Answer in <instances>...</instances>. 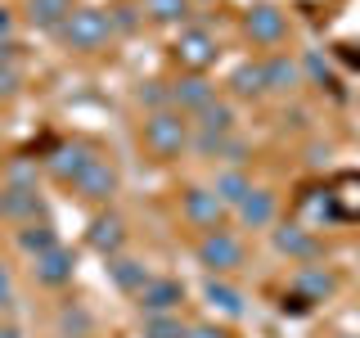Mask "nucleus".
<instances>
[{"mask_svg":"<svg viewBox=\"0 0 360 338\" xmlns=\"http://www.w3.org/2000/svg\"><path fill=\"white\" fill-rule=\"evenodd\" d=\"M72 189L86 203H104V199H112V189H117V167H112L108 158H90V167L72 180Z\"/></svg>","mask_w":360,"mask_h":338,"instance_id":"nucleus-5","label":"nucleus"},{"mask_svg":"<svg viewBox=\"0 0 360 338\" xmlns=\"http://www.w3.org/2000/svg\"><path fill=\"white\" fill-rule=\"evenodd\" d=\"M243 32H248V41H252V45L270 50V45H279V41L288 37V18L279 14V9L262 5V9H252V14L243 18Z\"/></svg>","mask_w":360,"mask_h":338,"instance_id":"nucleus-6","label":"nucleus"},{"mask_svg":"<svg viewBox=\"0 0 360 338\" xmlns=\"http://www.w3.org/2000/svg\"><path fill=\"white\" fill-rule=\"evenodd\" d=\"M144 14L153 23H180L189 14V0H144Z\"/></svg>","mask_w":360,"mask_h":338,"instance_id":"nucleus-23","label":"nucleus"},{"mask_svg":"<svg viewBox=\"0 0 360 338\" xmlns=\"http://www.w3.org/2000/svg\"><path fill=\"white\" fill-rule=\"evenodd\" d=\"M41 212V203L32 189H22V185H9V189H0V217L5 221H27V217H37Z\"/></svg>","mask_w":360,"mask_h":338,"instance_id":"nucleus-13","label":"nucleus"},{"mask_svg":"<svg viewBox=\"0 0 360 338\" xmlns=\"http://www.w3.org/2000/svg\"><path fill=\"white\" fill-rule=\"evenodd\" d=\"M189 330L176 320V315H149L144 320V338H185Z\"/></svg>","mask_w":360,"mask_h":338,"instance_id":"nucleus-24","label":"nucleus"},{"mask_svg":"<svg viewBox=\"0 0 360 338\" xmlns=\"http://www.w3.org/2000/svg\"><path fill=\"white\" fill-rule=\"evenodd\" d=\"M207 298L217 302L221 311H230V315H239V311H243V298H239V293H234L230 284H217V280H212V284H207Z\"/></svg>","mask_w":360,"mask_h":338,"instance_id":"nucleus-25","label":"nucleus"},{"mask_svg":"<svg viewBox=\"0 0 360 338\" xmlns=\"http://www.w3.org/2000/svg\"><path fill=\"white\" fill-rule=\"evenodd\" d=\"M54 244H59V239H54V230H50L45 221H27V225H22V234H18V248H22L27 257H41V253H50Z\"/></svg>","mask_w":360,"mask_h":338,"instance_id":"nucleus-20","label":"nucleus"},{"mask_svg":"<svg viewBox=\"0 0 360 338\" xmlns=\"http://www.w3.org/2000/svg\"><path fill=\"white\" fill-rule=\"evenodd\" d=\"M275 212H279V199L270 194V189H252V194L239 203V221L248 230H266V225L275 221Z\"/></svg>","mask_w":360,"mask_h":338,"instance_id":"nucleus-10","label":"nucleus"},{"mask_svg":"<svg viewBox=\"0 0 360 338\" xmlns=\"http://www.w3.org/2000/svg\"><path fill=\"white\" fill-rule=\"evenodd\" d=\"M230 122H234V108L225 104V99H212L207 108H198V135H225L230 131Z\"/></svg>","mask_w":360,"mask_h":338,"instance_id":"nucleus-18","label":"nucleus"},{"mask_svg":"<svg viewBox=\"0 0 360 338\" xmlns=\"http://www.w3.org/2000/svg\"><path fill=\"white\" fill-rule=\"evenodd\" d=\"M185 338H230L225 330H217V325H194V330H189Z\"/></svg>","mask_w":360,"mask_h":338,"instance_id":"nucleus-27","label":"nucleus"},{"mask_svg":"<svg viewBox=\"0 0 360 338\" xmlns=\"http://www.w3.org/2000/svg\"><path fill=\"white\" fill-rule=\"evenodd\" d=\"M176 59L185 68H194V73H202V68L217 59V41H212L202 27H194V32H185V37L176 41Z\"/></svg>","mask_w":360,"mask_h":338,"instance_id":"nucleus-8","label":"nucleus"},{"mask_svg":"<svg viewBox=\"0 0 360 338\" xmlns=\"http://www.w3.org/2000/svg\"><path fill=\"white\" fill-rule=\"evenodd\" d=\"M180 217H185L194 230H221V217H225V203L217 189H185V199H180Z\"/></svg>","mask_w":360,"mask_h":338,"instance_id":"nucleus-3","label":"nucleus"},{"mask_svg":"<svg viewBox=\"0 0 360 338\" xmlns=\"http://www.w3.org/2000/svg\"><path fill=\"white\" fill-rule=\"evenodd\" d=\"M189 144V122L172 108H158L144 118V149L153 158H176Z\"/></svg>","mask_w":360,"mask_h":338,"instance_id":"nucleus-1","label":"nucleus"},{"mask_svg":"<svg viewBox=\"0 0 360 338\" xmlns=\"http://www.w3.org/2000/svg\"><path fill=\"white\" fill-rule=\"evenodd\" d=\"M275 248L288 253V257H315V253H320L315 234L302 230V225H284V230H275Z\"/></svg>","mask_w":360,"mask_h":338,"instance_id":"nucleus-15","label":"nucleus"},{"mask_svg":"<svg viewBox=\"0 0 360 338\" xmlns=\"http://www.w3.org/2000/svg\"><path fill=\"white\" fill-rule=\"evenodd\" d=\"M72 253L68 248H59L54 244L50 253H41V257H32V275H37V284H45V289H63L68 280H72Z\"/></svg>","mask_w":360,"mask_h":338,"instance_id":"nucleus-7","label":"nucleus"},{"mask_svg":"<svg viewBox=\"0 0 360 338\" xmlns=\"http://www.w3.org/2000/svg\"><path fill=\"white\" fill-rule=\"evenodd\" d=\"M27 18L37 27H63L72 18V0H27Z\"/></svg>","mask_w":360,"mask_h":338,"instance_id":"nucleus-16","label":"nucleus"},{"mask_svg":"<svg viewBox=\"0 0 360 338\" xmlns=\"http://www.w3.org/2000/svg\"><path fill=\"white\" fill-rule=\"evenodd\" d=\"M297 289L311 293V298H324V293L333 289V275H324V270H302V275H297Z\"/></svg>","mask_w":360,"mask_h":338,"instance_id":"nucleus-26","label":"nucleus"},{"mask_svg":"<svg viewBox=\"0 0 360 338\" xmlns=\"http://www.w3.org/2000/svg\"><path fill=\"white\" fill-rule=\"evenodd\" d=\"M198 257L207 270H239L243 266V239L230 230H212V234H202Z\"/></svg>","mask_w":360,"mask_h":338,"instance_id":"nucleus-4","label":"nucleus"},{"mask_svg":"<svg viewBox=\"0 0 360 338\" xmlns=\"http://www.w3.org/2000/svg\"><path fill=\"white\" fill-rule=\"evenodd\" d=\"M230 86L234 95H266V63H243Z\"/></svg>","mask_w":360,"mask_h":338,"instance_id":"nucleus-22","label":"nucleus"},{"mask_svg":"<svg viewBox=\"0 0 360 338\" xmlns=\"http://www.w3.org/2000/svg\"><path fill=\"white\" fill-rule=\"evenodd\" d=\"M302 82L297 63L288 59V54H275V59H266V90H292Z\"/></svg>","mask_w":360,"mask_h":338,"instance_id":"nucleus-19","label":"nucleus"},{"mask_svg":"<svg viewBox=\"0 0 360 338\" xmlns=\"http://www.w3.org/2000/svg\"><path fill=\"white\" fill-rule=\"evenodd\" d=\"M172 104H176V108H189V113H198V108H207V104H212V86L202 82V77L176 82V86H172Z\"/></svg>","mask_w":360,"mask_h":338,"instance_id":"nucleus-17","label":"nucleus"},{"mask_svg":"<svg viewBox=\"0 0 360 338\" xmlns=\"http://www.w3.org/2000/svg\"><path fill=\"white\" fill-rule=\"evenodd\" d=\"M0 298H9V275L0 270Z\"/></svg>","mask_w":360,"mask_h":338,"instance_id":"nucleus-29","label":"nucleus"},{"mask_svg":"<svg viewBox=\"0 0 360 338\" xmlns=\"http://www.w3.org/2000/svg\"><path fill=\"white\" fill-rule=\"evenodd\" d=\"M180 298H185V289H180L176 280H149V289L140 293V307L149 315H172Z\"/></svg>","mask_w":360,"mask_h":338,"instance_id":"nucleus-11","label":"nucleus"},{"mask_svg":"<svg viewBox=\"0 0 360 338\" xmlns=\"http://www.w3.org/2000/svg\"><path fill=\"white\" fill-rule=\"evenodd\" d=\"M122 244H127V230H122L117 217H95V221H90V248H95V253L117 257Z\"/></svg>","mask_w":360,"mask_h":338,"instance_id":"nucleus-12","label":"nucleus"},{"mask_svg":"<svg viewBox=\"0 0 360 338\" xmlns=\"http://www.w3.org/2000/svg\"><path fill=\"white\" fill-rule=\"evenodd\" d=\"M9 63V41H0V68Z\"/></svg>","mask_w":360,"mask_h":338,"instance_id":"nucleus-30","label":"nucleus"},{"mask_svg":"<svg viewBox=\"0 0 360 338\" xmlns=\"http://www.w3.org/2000/svg\"><path fill=\"white\" fill-rule=\"evenodd\" d=\"M212 189L221 194V203H225V208H239V203H243L248 194H252V180H248L243 172H221Z\"/></svg>","mask_w":360,"mask_h":338,"instance_id":"nucleus-21","label":"nucleus"},{"mask_svg":"<svg viewBox=\"0 0 360 338\" xmlns=\"http://www.w3.org/2000/svg\"><path fill=\"white\" fill-rule=\"evenodd\" d=\"M45 167H50L54 180H77L90 167V149H86L82 140H77V144H59V149L45 158Z\"/></svg>","mask_w":360,"mask_h":338,"instance_id":"nucleus-9","label":"nucleus"},{"mask_svg":"<svg viewBox=\"0 0 360 338\" xmlns=\"http://www.w3.org/2000/svg\"><path fill=\"white\" fill-rule=\"evenodd\" d=\"M59 32L72 50H99V45L112 37V18L99 14V9H72V18H68Z\"/></svg>","mask_w":360,"mask_h":338,"instance_id":"nucleus-2","label":"nucleus"},{"mask_svg":"<svg viewBox=\"0 0 360 338\" xmlns=\"http://www.w3.org/2000/svg\"><path fill=\"white\" fill-rule=\"evenodd\" d=\"M108 270H112V280H117L122 293H144V289H149V280H153L149 270H144L140 262H131V257H112Z\"/></svg>","mask_w":360,"mask_h":338,"instance_id":"nucleus-14","label":"nucleus"},{"mask_svg":"<svg viewBox=\"0 0 360 338\" xmlns=\"http://www.w3.org/2000/svg\"><path fill=\"white\" fill-rule=\"evenodd\" d=\"M108 18H112V27H122V32L135 27V9H117V14H108Z\"/></svg>","mask_w":360,"mask_h":338,"instance_id":"nucleus-28","label":"nucleus"}]
</instances>
